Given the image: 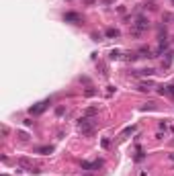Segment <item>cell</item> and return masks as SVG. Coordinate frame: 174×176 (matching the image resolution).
I'll return each instance as SVG.
<instances>
[{
	"instance_id": "obj_1",
	"label": "cell",
	"mask_w": 174,
	"mask_h": 176,
	"mask_svg": "<svg viewBox=\"0 0 174 176\" xmlns=\"http://www.w3.org/2000/svg\"><path fill=\"white\" fill-rule=\"evenodd\" d=\"M148 29H150V21H148L146 16H137L135 23H131V33L135 37H139L143 31H148Z\"/></svg>"
},
{
	"instance_id": "obj_2",
	"label": "cell",
	"mask_w": 174,
	"mask_h": 176,
	"mask_svg": "<svg viewBox=\"0 0 174 176\" xmlns=\"http://www.w3.org/2000/svg\"><path fill=\"white\" fill-rule=\"evenodd\" d=\"M78 129H80L82 135H92V133H94V119L80 117V119H78Z\"/></svg>"
},
{
	"instance_id": "obj_3",
	"label": "cell",
	"mask_w": 174,
	"mask_h": 176,
	"mask_svg": "<svg viewBox=\"0 0 174 176\" xmlns=\"http://www.w3.org/2000/svg\"><path fill=\"white\" fill-rule=\"evenodd\" d=\"M49 105H51V100H43V103H37L35 106H31V109H29V113H31V115H37V113H43V111H45V109H47Z\"/></svg>"
},
{
	"instance_id": "obj_4",
	"label": "cell",
	"mask_w": 174,
	"mask_h": 176,
	"mask_svg": "<svg viewBox=\"0 0 174 176\" xmlns=\"http://www.w3.org/2000/svg\"><path fill=\"white\" fill-rule=\"evenodd\" d=\"M64 21H66V23L78 25V23H82V16L78 14V12H66V14H64Z\"/></svg>"
},
{
	"instance_id": "obj_5",
	"label": "cell",
	"mask_w": 174,
	"mask_h": 176,
	"mask_svg": "<svg viewBox=\"0 0 174 176\" xmlns=\"http://www.w3.org/2000/svg\"><path fill=\"white\" fill-rule=\"evenodd\" d=\"M152 86H154V82H150V80H143V82H139V90H141V92H150L152 90Z\"/></svg>"
},
{
	"instance_id": "obj_6",
	"label": "cell",
	"mask_w": 174,
	"mask_h": 176,
	"mask_svg": "<svg viewBox=\"0 0 174 176\" xmlns=\"http://www.w3.org/2000/svg\"><path fill=\"white\" fill-rule=\"evenodd\" d=\"M16 164L23 166V168H27V170H31V168H33V162H31L29 158H19V160H16Z\"/></svg>"
},
{
	"instance_id": "obj_7",
	"label": "cell",
	"mask_w": 174,
	"mask_h": 176,
	"mask_svg": "<svg viewBox=\"0 0 174 176\" xmlns=\"http://www.w3.org/2000/svg\"><path fill=\"white\" fill-rule=\"evenodd\" d=\"M53 152L51 145H41V148H35V154H41V156H47V154Z\"/></svg>"
},
{
	"instance_id": "obj_8",
	"label": "cell",
	"mask_w": 174,
	"mask_h": 176,
	"mask_svg": "<svg viewBox=\"0 0 174 176\" xmlns=\"http://www.w3.org/2000/svg\"><path fill=\"white\" fill-rule=\"evenodd\" d=\"M119 35H121L119 29H106V31H104V37H106V39H117Z\"/></svg>"
},
{
	"instance_id": "obj_9",
	"label": "cell",
	"mask_w": 174,
	"mask_h": 176,
	"mask_svg": "<svg viewBox=\"0 0 174 176\" xmlns=\"http://www.w3.org/2000/svg\"><path fill=\"white\" fill-rule=\"evenodd\" d=\"M166 49H168V41H166V39H160V45H158V49H156V55H162Z\"/></svg>"
},
{
	"instance_id": "obj_10",
	"label": "cell",
	"mask_w": 174,
	"mask_h": 176,
	"mask_svg": "<svg viewBox=\"0 0 174 176\" xmlns=\"http://www.w3.org/2000/svg\"><path fill=\"white\" fill-rule=\"evenodd\" d=\"M172 61H174V51H166V61L162 64V68H170Z\"/></svg>"
},
{
	"instance_id": "obj_11",
	"label": "cell",
	"mask_w": 174,
	"mask_h": 176,
	"mask_svg": "<svg viewBox=\"0 0 174 176\" xmlns=\"http://www.w3.org/2000/svg\"><path fill=\"white\" fill-rule=\"evenodd\" d=\"M96 113H98V106H88V109L84 111V117H92Z\"/></svg>"
},
{
	"instance_id": "obj_12",
	"label": "cell",
	"mask_w": 174,
	"mask_h": 176,
	"mask_svg": "<svg viewBox=\"0 0 174 176\" xmlns=\"http://www.w3.org/2000/svg\"><path fill=\"white\" fill-rule=\"evenodd\" d=\"M139 58H154V55H152V51L148 47H141V49H139Z\"/></svg>"
},
{
	"instance_id": "obj_13",
	"label": "cell",
	"mask_w": 174,
	"mask_h": 176,
	"mask_svg": "<svg viewBox=\"0 0 174 176\" xmlns=\"http://www.w3.org/2000/svg\"><path fill=\"white\" fill-rule=\"evenodd\" d=\"M96 92H98L96 88H92V86H88V88L84 90V96H88V98H90V96H96Z\"/></svg>"
},
{
	"instance_id": "obj_14",
	"label": "cell",
	"mask_w": 174,
	"mask_h": 176,
	"mask_svg": "<svg viewBox=\"0 0 174 176\" xmlns=\"http://www.w3.org/2000/svg\"><path fill=\"white\" fill-rule=\"evenodd\" d=\"M80 168L82 170H96V168H94V162H82Z\"/></svg>"
},
{
	"instance_id": "obj_15",
	"label": "cell",
	"mask_w": 174,
	"mask_h": 176,
	"mask_svg": "<svg viewBox=\"0 0 174 176\" xmlns=\"http://www.w3.org/2000/svg\"><path fill=\"white\" fill-rule=\"evenodd\" d=\"M119 58H121V51H119V49H113V51L109 53V59H119Z\"/></svg>"
},
{
	"instance_id": "obj_16",
	"label": "cell",
	"mask_w": 174,
	"mask_h": 176,
	"mask_svg": "<svg viewBox=\"0 0 174 176\" xmlns=\"http://www.w3.org/2000/svg\"><path fill=\"white\" fill-rule=\"evenodd\" d=\"M16 137H19L21 141H27V139H29V135H27L25 131H19V133H16Z\"/></svg>"
},
{
	"instance_id": "obj_17",
	"label": "cell",
	"mask_w": 174,
	"mask_h": 176,
	"mask_svg": "<svg viewBox=\"0 0 174 176\" xmlns=\"http://www.w3.org/2000/svg\"><path fill=\"white\" fill-rule=\"evenodd\" d=\"M56 115H58V117L66 115V106H58V109H56Z\"/></svg>"
},
{
	"instance_id": "obj_18",
	"label": "cell",
	"mask_w": 174,
	"mask_h": 176,
	"mask_svg": "<svg viewBox=\"0 0 174 176\" xmlns=\"http://www.w3.org/2000/svg\"><path fill=\"white\" fill-rule=\"evenodd\" d=\"M133 160H135V162H141V160H146V154H143V152H137V156H135Z\"/></svg>"
},
{
	"instance_id": "obj_19",
	"label": "cell",
	"mask_w": 174,
	"mask_h": 176,
	"mask_svg": "<svg viewBox=\"0 0 174 176\" xmlns=\"http://www.w3.org/2000/svg\"><path fill=\"white\" fill-rule=\"evenodd\" d=\"M100 145H103L104 150H106V148H111V141H109V139H106V137H104V139L100 141Z\"/></svg>"
},
{
	"instance_id": "obj_20",
	"label": "cell",
	"mask_w": 174,
	"mask_h": 176,
	"mask_svg": "<svg viewBox=\"0 0 174 176\" xmlns=\"http://www.w3.org/2000/svg\"><path fill=\"white\" fill-rule=\"evenodd\" d=\"M166 88H168V96H174V84H168Z\"/></svg>"
},
{
	"instance_id": "obj_21",
	"label": "cell",
	"mask_w": 174,
	"mask_h": 176,
	"mask_svg": "<svg viewBox=\"0 0 174 176\" xmlns=\"http://www.w3.org/2000/svg\"><path fill=\"white\" fill-rule=\"evenodd\" d=\"M92 39H94V41H100L103 35H100V33H92Z\"/></svg>"
},
{
	"instance_id": "obj_22",
	"label": "cell",
	"mask_w": 174,
	"mask_h": 176,
	"mask_svg": "<svg viewBox=\"0 0 174 176\" xmlns=\"http://www.w3.org/2000/svg\"><path fill=\"white\" fill-rule=\"evenodd\" d=\"M115 92V86H106V94H109V96H111V94Z\"/></svg>"
},
{
	"instance_id": "obj_23",
	"label": "cell",
	"mask_w": 174,
	"mask_h": 176,
	"mask_svg": "<svg viewBox=\"0 0 174 176\" xmlns=\"http://www.w3.org/2000/svg\"><path fill=\"white\" fill-rule=\"evenodd\" d=\"M84 4L86 6H92V4H96V0H84Z\"/></svg>"
},
{
	"instance_id": "obj_24",
	"label": "cell",
	"mask_w": 174,
	"mask_h": 176,
	"mask_svg": "<svg viewBox=\"0 0 174 176\" xmlns=\"http://www.w3.org/2000/svg\"><path fill=\"white\" fill-rule=\"evenodd\" d=\"M168 158H170V162H174V152H172V154H168Z\"/></svg>"
},
{
	"instance_id": "obj_25",
	"label": "cell",
	"mask_w": 174,
	"mask_h": 176,
	"mask_svg": "<svg viewBox=\"0 0 174 176\" xmlns=\"http://www.w3.org/2000/svg\"><path fill=\"white\" fill-rule=\"evenodd\" d=\"M104 4H113V2H115V0H103Z\"/></svg>"
},
{
	"instance_id": "obj_26",
	"label": "cell",
	"mask_w": 174,
	"mask_h": 176,
	"mask_svg": "<svg viewBox=\"0 0 174 176\" xmlns=\"http://www.w3.org/2000/svg\"><path fill=\"white\" fill-rule=\"evenodd\" d=\"M172 4H174V0H172Z\"/></svg>"
},
{
	"instance_id": "obj_27",
	"label": "cell",
	"mask_w": 174,
	"mask_h": 176,
	"mask_svg": "<svg viewBox=\"0 0 174 176\" xmlns=\"http://www.w3.org/2000/svg\"><path fill=\"white\" fill-rule=\"evenodd\" d=\"M86 176H88V174H86Z\"/></svg>"
}]
</instances>
